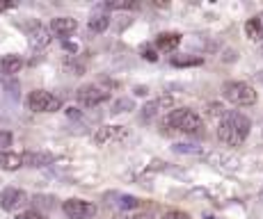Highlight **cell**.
Listing matches in <instances>:
<instances>
[{"instance_id":"6da1fadb","label":"cell","mask_w":263,"mask_h":219,"mask_svg":"<svg viewBox=\"0 0 263 219\" xmlns=\"http://www.w3.org/2000/svg\"><path fill=\"white\" fill-rule=\"evenodd\" d=\"M250 130H252V121L242 112L231 110L227 114H222V121L217 126V137L227 146H240L247 140Z\"/></svg>"},{"instance_id":"7a4b0ae2","label":"cell","mask_w":263,"mask_h":219,"mask_svg":"<svg viewBox=\"0 0 263 219\" xmlns=\"http://www.w3.org/2000/svg\"><path fill=\"white\" fill-rule=\"evenodd\" d=\"M165 124L179 132H185V135H201V132H204V121H201V116L188 108L172 110L167 114V119H165Z\"/></svg>"},{"instance_id":"3957f363","label":"cell","mask_w":263,"mask_h":219,"mask_svg":"<svg viewBox=\"0 0 263 219\" xmlns=\"http://www.w3.org/2000/svg\"><path fill=\"white\" fill-rule=\"evenodd\" d=\"M222 96H224L229 103L238 105V108H250L259 101L254 87L250 83H242V80H231V83H224L222 87Z\"/></svg>"},{"instance_id":"277c9868","label":"cell","mask_w":263,"mask_h":219,"mask_svg":"<svg viewBox=\"0 0 263 219\" xmlns=\"http://www.w3.org/2000/svg\"><path fill=\"white\" fill-rule=\"evenodd\" d=\"M28 108L32 112H58L62 110V98L50 94L46 89H37V91H30Z\"/></svg>"},{"instance_id":"5b68a950","label":"cell","mask_w":263,"mask_h":219,"mask_svg":"<svg viewBox=\"0 0 263 219\" xmlns=\"http://www.w3.org/2000/svg\"><path fill=\"white\" fill-rule=\"evenodd\" d=\"M62 210H64V215H67V219H87V217L96 215V206L83 201V198H69V201H64Z\"/></svg>"},{"instance_id":"8992f818","label":"cell","mask_w":263,"mask_h":219,"mask_svg":"<svg viewBox=\"0 0 263 219\" xmlns=\"http://www.w3.org/2000/svg\"><path fill=\"white\" fill-rule=\"evenodd\" d=\"M108 98H110L108 91H103L101 87H94V85H85V87L78 89V101L85 108H96V105L105 103Z\"/></svg>"},{"instance_id":"52a82bcc","label":"cell","mask_w":263,"mask_h":219,"mask_svg":"<svg viewBox=\"0 0 263 219\" xmlns=\"http://www.w3.org/2000/svg\"><path fill=\"white\" fill-rule=\"evenodd\" d=\"M28 201V194H25L23 190H18V187H5L3 192H0V208L3 210H16V208H21L23 203Z\"/></svg>"},{"instance_id":"ba28073f","label":"cell","mask_w":263,"mask_h":219,"mask_svg":"<svg viewBox=\"0 0 263 219\" xmlns=\"http://www.w3.org/2000/svg\"><path fill=\"white\" fill-rule=\"evenodd\" d=\"M174 108V98L172 96H160L156 101H149V103L142 108V116L144 119H154L156 114H160L163 110H172Z\"/></svg>"},{"instance_id":"9c48e42d","label":"cell","mask_w":263,"mask_h":219,"mask_svg":"<svg viewBox=\"0 0 263 219\" xmlns=\"http://www.w3.org/2000/svg\"><path fill=\"white\" fill-rule=\"evenodd\" d=\"M21 162L25 167H48L55 162V155L44 153V151H25L21 153Z\"/></svg>"},{"instance_id":"30bf717a","label":"cell","mask_w":263,"mask_h":219,"mask_svg":"<svg viewBox=\"0 0 263 219\" xmlns=\"http://www.w3.org/2000/svg\"><path fill=\"white\" fill-rule=\"evenodd\" d=\"M76 28H78V23H76V18H69V16H58L50 21V30L53 32H58L60 37H67V34L76 32Z\"/></svg>"},{"instance_id":"8fae6325","label":"cell","mask_w":263,"mask_h":219,"mask_svg":"<svg viewBox=\"0 0 263 219\" xmlns=\"http://www.w3.org/2000/svg\"><path fill=\"white\" fill-rule=\"evenodd\" d=\"M245 34L252 42H263V12L245 23Z\"/></svg>"},{"instance_id":"7c38bea8","label":"cell","mask_w":263,"mask_h":219,"mask_svg":"<svg viewBox=\"0 0 263 219\" xmlns=\"http://www.w3.org/2000/svg\"><path fill=\"white\" fill-rule=\"evenodd\" d=\"M23 66V59L18 55H5L0 57V75H16Z\"/></svg>"},{"instance_id":"4fadbf2b","label":"cell","mask_w":263,"mask_h":219,"mask_svg":"<svg viewBox=\"0 0 263 219\" xmlns=\"http://www.w3.org/2000/svg\"><path fill=\"white\" fill-rule=\"evenodd\" d=\"M181 44V34L179 32H163L156 37V46L158 50H176V46Z\"/></svg>"},{"instance_id":"5bb4252c","label":"cell","mask_w":263,"mask_h":219,"mask_svg":"<svg viewBox=\"0 0 263 219\" xmlns=\"http://www.w3.org/2000/svg\"><path fill=\"white\" fill-rule=\"evenodd\" d=\"M18 167H23L21 155L12 153V151H0V169L5 171H16Z\"/></svg>"},{"instance_id":"9a60e30c","label":"cell","mask_w":263,"mask_h":219,"mask_svg":"<svg viewBox=\"0 0 263 219\" xmlns=\"http://www.w3.org/2000/svg\"><path fill=\"white\" fill-rule=\"evenodd\" d=\"M48 42H50L48 30H46V28H42V25H39V28H34L32 32H30V46H32L34 50L44 48V46H46Z\"/></svg>"},{"instance_id":"2e32d148","label":"cell","mask_w":263,"mask_h":219,"mask_svg":"<svg viewBox=\"0 0 263 219\" xmlns=\"http://www.w3.org/2000/svg\"><path fill=\"white\" fill-rule=\"evenodd\" d=\"M117 135H119V126H103V128L96 130L94 142L96 144H105L108 140H112V137H117Z\"/></svg>"},{"instance_id":"e0dca14e","label":"cell","mask_w":263,"mask_h":219,"mask_svg":"<svg viewBox=\"0 0 263 219\" xmlns=\"http://www.w3.org/2000/svg\"><path fill=\"white\" fill-rule=\"evenodd\" d=\"M108 25H110V16H105V14H96V16L89 18V30L96 32V34L105 32V30H108Z\"/></svg>"},{"instance_id":"ac0fdd59","label":"cell","mask_w":263,"mask_h":219,"mask_svg":"<svg viewBox=\"0 0 263 219\" xmlns=\"http://www.w3.org/2000/svg\"><path fill=\"white\" fill-rule=\"evenodd\" d=\"M204 59L201 57H195V55H174L172 57V64L174 66H199Z\"/></svg>"},{"instance_id":"d6986e66","label":"cell","mask_w":263,"mask_h":219,"mask_svg":"<svg viewBox=\"0 0 263 219\" xmlns=\"http://www.w3.org/2000/svg\"><path fill=\"white\" fill-rule=\"evenodd\" d=\"M32 203L37 206V212H39V210H53V208H55V198L48 196V194H37V196H32Z\"/></svg>"},{"instance_id":"ffe728a7","label":"cell","mask_w":263,"mask_h":219,"mask_svg":"<svg viewBox=\"0 0 263 219\" xmlns=\"http://www.w3.org/2000/svg\"><path fill=\"white\" fill-rule=\"evenodd\" d=\"M174 153H183V155H201L204 149L195 144H174Z\"/></svg>"},{"instance_id":"44dd1931","label":"cell","mask_w":263,"mask_h":219,"mask_svg":"<svg viewBox=\"0 0 263 219\" xmlns=\"http://www.w3.org/2000/svg\"><path fill=\"white\" fill-rule=\"evenodd\" d=\"M117 206L121 208V210H135V208H140V198H135V196H119Z\"/></svg>"},{"instance_id":"7402d4cb","label":"cell","mask_w":263,"mask_h":219,"mask_svg":"<svg viewBox=\"0 0 263 219\" xmlns=\"http://www.w3.org/2000/svg\"><path fill=\"white\" fill-rule=\"evenodd\" d=\"M128 110H133V101H130V98H119V101H115V105H112V112H115V114H121V112H128Z\"/></svg>"},{"instance_id":"603a6c76","label":"cell","mask_w":263,"mask_h":219,"mask_svg":"<svg viewBox=\"0 0 263 219\" xmlns=\"http://www.w3.org/2000/svg\"><path fill=\"white\" fill-rule=\"evenodd\" d=\"M105 7H108V9H135V7H138V3L126 0V3H108Z\"/></svg>"},{"instance_id":"cb8c5ba5","label":"cell","mask_w":263,"mask_h":219,"mask_svg":"<svg viewBox=\"0 0 263 219\" xmlns=\"http://www.w3.org/2000/svg\"><path fill=\"white\" fill-rule=\"evenodd\" d=\"M163 219H192L188 212H183V210H167L163 215Z\"/></svg>"},{"instance_id":"d4e9b609","label":"cell","mask_w":263,"mask_h":219,"mask_svg":"<svg viewBox=\"0 0 263 219\" xmlns=\"http://www.w3.org/2000/svg\"><path fill=\"white\" fill-rule=\"evenodd\" d=\"M16 219H46L42 215V212H37V210H28V212H21Z\"/></svg>"},{"instance_id":"484cf974","label":"cell","mask_w":263,"mask_h":219,"mask_svg":"<svg viewBox=\"0 0 263 219\" xmlns=\"http://www.w3.org/2000/svg\"><path fill=\"white\" fill-rule=\"evenodd\" d=\"M12 144V135H9L7 130H0V149L5 151V146Z\"/></svg>"},{"instance_id":"4316f807","label":"cell","mask_w":263,"mask_h":219,"mask_svg":"<svg viewBox=\"0 0 263 219\" xmlns=\"http://www.w3.org/2000/svg\"><path fill=\"white\" fill-rule=\"evenodd\" d=\"M142 57L149 59V62H156V59H158V55H156L154 48H142Z\"/></svg>"},{"instance_id":"83f0119b","label":"cell","mask_w":263,"mask_h":219,"mask_svg":"<svg viewBox=\"0 0 263 219\" xmlns=\"http://www.w3.org/2000/svg\"><path fill=\"white\" fill-rule=\"evenodd\" d=\"M211 114H220V105H217V103H213V105H211Z\"/></svg>"},{"instance_id":"f1b7e54d","label":"cell","mask_w":263,"mask_h":219,"mask_svg":"<svg viewBox=\"0 0 263 219\" xmlns=\"http://www.w3.org/2000/svg\"><path fill=\"white\" fill-rule=\"evenodd\" d=\"M133 219H151V215H144V212H140V215H135Z\"/></svg>"},{"instance_id":"f546056e","label":"cell","mask_w":263,"mask_h":219,"mask_svg":"<svg viewBox=\"0 0 263 219\" xmlns=\"http://www.w3.org/2000/svg\"><path fill=\"white\" fill-rule=\"evenodd\" d=\"M135 94H140V96H144V94H146V87H138V89H135Z\"/></svg>"},{"instance_id":"4dcf8cb0","label":"cell","mask_w":263,"mask_h":219,"mask_svg":"<svg viewBox=\"0 0 263 219\" xmlns=\"http://www.w3.org/2000/svg\"><path fill=\"white\" fill-rule=\"evenodd\" d=\"M259 80H261V83H263V71H259Z\"/></svg>"},{"instance_id":"1f68e13d","label":"cell","mask_w":263,"mask_h":219,"mask_svg":"<svg viewBox=\"0 0 263 219\" xmlns=\"http://www.w3.org/2000/svg\"><path fill=\"white\" fill-rule=\"evenodd\" d=\"M206 219H217V217H213V215H206Z\"/></svg>"}]
</instances>
